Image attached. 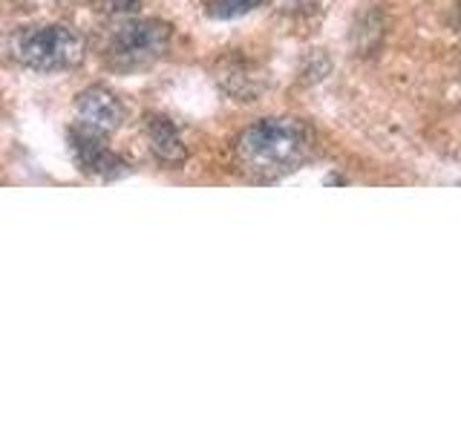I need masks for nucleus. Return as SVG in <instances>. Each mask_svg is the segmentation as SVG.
I'll list each match as a JSON object with an SVG mask.
<instances>
[{"mask_svg": "<svg viewBox=\"0 0 461 432\" xmlns=\"http://www.w3.org/2000/svg\"><path fill=\"white\" fill-rule=\"evenodd\" d=\"M141 133L156 162H162L165 167H182L187 162V144L179 133V127L173 124L167 115H158V112L144 115Z\"/></svg>", "mask_w": 461, "mask_h": 432, "instance_id": "nucleus-6", "label": "nucleus"}, {"mask_svg": "<svg viewBox=\"0 0 461 432\" xmlns=\"http://www.w3.org/2000/svg\"><path fill=\"white\" fill-rule=\"evenodd\" d=\"M266 0H208V18L213 21H234V18H242V14L254 12L257 6H263Z\"/></svg>", "mask_w": 461, "mask_h": 432, "instance_id": "nucleus-7", "label": "nucleus"}, {"mask_svg": "<svg viewBox=\"0 0 461 432\" xmlns=\"http://www.w3.org/2000/svg\"><path fill=\"white\" fill-rule=\"evenodd\" d=\"M141 6V0H95V9L104 14H130Z\"/></svg>", "mask_w": 461, "mask_h": 432, "instance_id": "nucleus-8", "label": "nucleus"}, {"mask_svg": "<svg viewBox=\"0 0 461 432\" xmlns=\"http://www.w3.org/2000/svg\"><path fill=\"white\" fill-rule=\"evenodd\" d=\"M173 32L162 21H124L110 32L104 58L115 69H139L158 61L170 50Z\"/></svg>", "mask_w": 461, "mask_h": 432, "instance_id": "nucleus-3", "label": "nucleus"}, {"mask_svg": "<svg viewBox=\"0 0 461 432\" xmlns=\"http://www.w3.org/2000/svg\"><path fill=\"white\" fill-rule=\"evenodd\" d=\"M12 55L29 69L58 72L84 61L86 47L69 26H29L12 38Z\"/></svg>", "mask_w": 461, "mask_h": 432, "instance_id": "nucleus-2", "label": "nucleus"}, {"mask_svg": "<svg viewBox=\"0 0 461 432\" xmlns=\"http://www.w3.org/2000/svg\"><path fill=\"white\" fill-rule=\"evenodd\" d=\"M458 14H461V4H458Z\"/></svg>", "mask_w": 461, "mask_h": 432, "instance_id": "nucleus-10", "label": "nucleus"}, {"mask_svg": "<svg viewBox=\"0 0 461 432\" xmlns=\"http://www.w3.org/2000/svg\"><path fill=\"white\" fill-rule=\"evenodd\" d=\"M67 141H69L72 156H76V165L84 173H90V176L119 179L130 170V165L124 162V158L104 144V136H98V133H93V130H86L81 124L67 130Z\"/></svg>", "mask_w": 461, "mask_h": 432, "instance_id": "nucleus-4", "label": "nucleus"}, {"mask_svg": "<svg viewBox=\"0 0 461 432\" xmlns=\"http://www.w3.org/2000/svg\"><path fill=\"white\" fill-rule=\"evenodd\" d=\"M76 115H78L81 127L93 130L98 136H110L124 124L127 107L113 90H107V86H101V84H93L76 95Z\"/></svg>", "mask_w": 461, "mask_h": 432, "instance_id": "nucleus-5", "label": "nucleus"}, {"mask_svg": "<svg viewBox=\"0 0 461 432\" xmlns=\"http://www.w3.org/2000/svg\"><path fill=\"white\" fill-rule=\"evenodd\" d=\"M303 4H306V6H312V4H317V0H303Z\"/></svg>", "mask_w": 461, "mask_h": 432, "instance_id": "nucleus-9", "label": "nucleus"}, {"mask_svg": "<svg viewBox=\"0 0 461 432\" xmlns=\"http://www.w3.org/2000/svg\"><path fill=\"white\" fill-rule=\"evenodd\" d=\"M312 150L309 127L297 119H263L237 136V165L259 179H277L306 162Z\"/></svg>", "mask_w": 461, "mask_h": 432, "instance_id": "nucleus-1", "label": "nucleus"}]
</instances>
